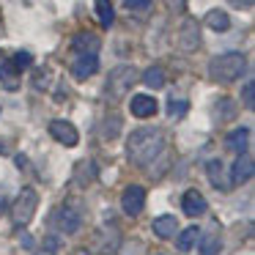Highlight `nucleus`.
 I'll use <instances>...</instances> for the list:
<instances>
[{
	"instance_id": "1",
	"label": "nucleus",
	"mask_w": 255,
	"mask_h": 255,
	"mask_svg": "<svg viewBox=\"0 0 255 255\" xmlns=\"http://www.w3.org/2000/svg\"><path fill=\"white\" fill-rule=\"evenodd\" d=\"M162 148H165L162 132L154 129V127H145V129L132 132V137H129V143H127V156L137 167H148L151 162L162 154Z\"/></svg>"
},
{
	"instance_id": "2",
	"label": "nucleus",
	"mask_w": 255,
	"mask_h": 255,
	"mask_svg": "<svg viewBox=\"0 0 255 255\" xmlns=\"http://www.w3.org/2000/svg\"><path fill=\"white\" fill-rule=\"evenodd\" d=\"M247 69V58L242 52H225V55H217L211 58L209 63V77L214 83H233L239 80Z\"/></svg>"
},
{
	"instance_id": "3",
	"label": "nucleus",
	"mask_w": 255,
	"mask_h": 255,
	"mask_svg": "<svg viewBox=\"0 0 255 255\" xmlns=\"http://www.w3.org/2000/svg\"><path fill=\"white\" fill-rule=\"evenodd\" d=\"M36 206H39V195H36V189H22V192L17 195V200H14V206H11L14 225H28V222L33 220Z\"/></svg>"
},
{
	"instance_id": "4",
	"label": "nucleus",
	"mask_w": 255,
	"mask_h": 255,
	"mask_svg": "<svg viewBox=\"0 0 255 255\" xmlns=\"http://www.w3.org/2000/svg\"><path fill=\"white\" fill-rule=\"evenodd\" d=\"M137 83V72L132 66H118L110 72V80H107V94L113 99H121L124 94H129V88Z\"/></svg>"
},
{
	"instance_id": "5",
	"label": "nucleus",
	"mask_w": 255,
	"mask_h": 255,
	"mask_svg": "<svg viewBox=\"0 0 255 255\" xmlns=\"http://www.w3.org/2000/svg\"><path fill=\"white\" fill-rule=\"evenodd\" d=\"M83 206H80V200H72V203H63L61 209H58L55 214V222L58 228H61L63 233H77L80 225H83Z\"/></svg>"
},
{
	"instance_id": "6",
	"label": "nucleus",
	"mask_w": 255,
	"mask_h": 255,
	"mask_svg": "<svg viewBox=\"0 0 255 255\" xmlns=\"http://www.w3.org/2000/svg\"><path fill=\"white\" fill-rule=\"evenodd\" d=\"M143 206H145V189H143V187L132 184V187L124 189V195H121V209H124V214L137 217L140 211H143Z\"/></svg>"
},
{
	"instance_id": "7",
	"label": "nucleus",
	"mask_w": 255,
	"mask_h": 255,
	"mask_svg": "<svg viewBox=\"0 0 255 255\" xmlns=\"http://www.w3.org/2000/svg\"><path fill=\"white\" fill-rule=\"evenodd\" d=\"M178 47L184 52H195L200 44V33H198V22L195 19H184V25L178 28V36H176Z\"/></svg>"
},
{
	"instance_id": "8",
	"label": "nucleus",
	"mask_w": 255,
	"mask_h": 255,
	"mask_svg": "<svg viewBox=\"0 0 255 255\" xmlns=\"http://www.w3.org/2000/svg\"><path fill=\"white\" fill-rule=\"evenodd\" d=\"M96 69H99V58H96V52H80L77 61L72 63V74L77 80H88L91 74H96Z\"/></svg>"
},
{
	"instance_id": "9",
	"label": "nucleus",
	"mask_w": 255,
	"mask_h": 255,
	"mask_svg": "<svg viewBox=\"0 0 255 255\" xmlns=\"http://www.w3.org/2000/svg\"><path fill=\"white\" fill-rule=\"evenodd\" d=\"M181 209L187 217H200L209 211V203H206V198L198 192V189H189V192H184L181 198Z\"/></svg>"
},
{
	"instance_id": "10",
	"label": "nucleus",
	"mask_w": 255,
	"mask_h": 255,
	"mask_svg": "<svg viewBox=\"0 0 255 255\" xmlns=\"http://www.w3.org/2000/svg\"><path fill=\"white\" fill-rule=\"evenodd\" d=\"M50 134L58 140V143H63V145H77V140H80V134H77V129L72 127L69 121H52L50 124Z\"/></svg>"
},
{
	"instance_id": "11",
	"label": "nucleus",
	"mask_w": 255,
	"mask_h": 255,
	"mask_svg": "<svg viewBox=\"0 0 255 255\" xmlns=\"http://www.w3.org/2000/svg\"><path fill=\"white\" fill-rule=\"evenodd\" d=\"M129 110H132L134 118H151V116H156V102L148 94H137L129 102Z\"/></svg>"
},
{
	"instance_id": "12",
	"label": "nucleus",
	"mask_w": 255,
	"mask_h": 255,
	"mask_svg": "<svg viewBox=\"0 0 255 255\" xmlns=\"http://www.w3.org/2000/svg\"><path fill=\"white\" fill-rule=\"evenodd\" d=\"M253 167H255V162L250 159L247 154H239V159L233 162V167H231V184L250 181V178H253Z\"/></svg>"
},
{
	"instance_id": "13",
	"label": "nucleus",
	"mask_w": 255,
	"mask_h": 255,
	"mask_svg": "<svg viewBox=\"0 0 255 255\" xmlns=\"http://www.w3.org/2000/svg\"><path fill=\"white\" fill-rule=\"evenodd\" d=\"M17 66H14V61L6 55V52H0V80H3V85L6 88H17Z\"/></svg>"
},
{
	"instance_id": "14",
	"label": "nucleus",
	"mask_w": 255,
	"mask_h": 255,
	"mask_svg": "<svg viewBox=\"0 0 255 255\" xmlns=\"http://www.w3.org/2000/svg\"><path fill=\"white\" fill-rule=\"evenodd\" d=\"M154 233L159 239H173L178 233V220L173 214H165V217H156L154 220Z\"/></svg>"
},
{
	"instance_id": "15",
	"label": "nucleus",
	"mask_w": 255,
	"mask_h": 255,
	"mask_svg": "<svg viewBox=\"0 0 255 255\" xmlns=\"http://www.w3.org/2000/svg\"><path fill=\"white\" fill-rule=\"evenodd\" d=\"M206 170H209V178H211V184H214L217 189L228 192V189L233 187V184H231V178H225V170H222V162H220V159H211Z\"/></svg>"
},
{
	"instance_id": "16",
	"label": "nucleus",
	"mask_w": 255,
	"mask_h": 255,
	"mask_svg": "<svg viewBox=\"0 0 255 255\" xmlns=\"http://www.w3.org/2000/svg\"><path fill=\"white\" fill-rule=\"evenodd\" d=\"M225 145L233 151V154H244L247 151V145H250V129H233L231 134H228V140H225Z\"/></svg>"
},
{
	"instance_id": "17",
	"label": "nucleus",
	"mask_w": 255,
	"mask_h": 255,
	"mask_svg": "<svg viewBox=\"0 0 255 255\" xmlns=\"http://www.w3.org/2000/svg\"><path fill=\"white\" fill-rule=\"evenodd\" d=\"M200 255H220L222 250V239L220 233H206V236H200Z\"/></svg>"
},
{
	"instance_id": "18",
	"label": "nucleus",
	"mask_w": 255,
	"mask_h": 255,
	"mask_svg": "<svg viewBox=\"0 0 255 255\" xmlns=\"http://www.w3.org/2000/svg\"><path fill=\"white\" fill-rule=\"evenodd\" d=\"M206 25H209L211 30H228L231 28V17H228L225 11H220V8H214V11H209L206 14Z\"/></svg>"
},
{
	"instance_id": "19",
	"label": "nucleus",
	"mask_w": 255,
	"mask_h": 255,
	"mask_svg": "<svg viewBox=\"0 0 255 255\" xmlns=\"http://www.w3.org/2000/svg\"><path fill=\"white\" fill-rule=\"evenodd\" d=\"M72 47L77 52H96L99 50V39H96L94 33H80V36H74Z\"/></svg>"
},
{
	"instance_id": "20",
	"label": "nucleus",
	"mask_w": 255,
	"mask_h": 255,
	"mask_svg": "<svg viewBox=\"0 0 255 255\" xmlns=\"http://www.w3.org/2000/svg\"><path fill=\"white\" fill-rule=\"evenodd\" d=\"M198 228H187V231H181L178 233V242H176V247L181 250V253H189V250L195 247V242H198Z\"/></svg>"
},
{
	"instance_id": "21",
	"label": "nucleus",
	"mask_w": 255,
	"mask_h": 255,
	"mask_svg": "<svg viewBox=\"0 0 255 255\" xmlns=\"http://www.w3.org/2000/svg\"><path fill=\"white\" fill-rule=\"evenodd\" d=\"M96 17L105 28H110V22L116 19V11H113V3L110 0H96Z\"/></svg>"
},
{
	"instance_id": "22",
	"label": "nucleus",
	"mask_w": 255,
	"mask_h": 255,
	"mask_svg": "<svg viewBox=\"0 0 255 255\" xmlns=\"http://www.w3.org/2000/svg\"><path fill=\"white\" fill-rule=\"evenodd\" d=\"M143 83L148 85V88H162V85H165V72H162L159 66H151V69H145L143 72Z\"/></svg>"
},
{
	"instance_id": "23",
	"label": "nucleus",
	"mask_w": 255,
	"mask_h": 255,
	"mask_svg": "<svg viewBox=\"0 0 255 255\" xmlns=\"http://www.w3.org/2000/svg\"><path fill=\"white\" fill-rule=\"evenodd\" d=\"M151 3H154V0H127L124 6H127L129 14H145L151 8Z\"/></svg>"
},
{
	"instance_id": "24",
	"label": "nucleus",
	"mask_w": 255,
	"mask_h": 255,
	"mask_svg": "<svg viewBox=\"0 0 255 255\" xmlns=\"http://www.w3.org/2000/svg\"><path fill=\"white\" fill-rule=\"evenodd\" d=\"M11 61H14V66H17V72H22V69H28L30 63H33V58H30L28 52H17Z\"/></svg>"
},
{
	"instance_id": "25",
	"label": "nucleus",
	"mask_w": 255,
	"mask_h": 255,
	"mask_svg": "<svg viewBox=\"0 0 255 255\" xmlns=\"http://www.w3.org/2000/svg\"><path fill=\"white\" fill-rule=\"evenodd\" d=\"M167 113H170V116H184V113H187V102L170 99V105H167Z\"/></svg>"
},
{
	"instance_id": "26",
	"label": "nucleus",
	"mask_w": 255,
	"mask_h": 255,
	"mask_svg": "<svg viewBox=\"0 0 255 255\" xmlns=\"http://www.w3.org/2000/svg\"><path fill=\"white\" fill-rule=\"evenodd\" d=\"M253 94H255V83L250 80V83L244 85V107H247V110H253V107H255V102H253Z\"/></svg>"
},
{
	"instance_id": "27",
	"label": "nucleus",
	"mask_w": 255,
	"mask_h": 255,
	"mask_svg": "<svg viewBox=\"0 0 255 255\" xmlns=\"http://www.w3.org/2000/svg\"><path fill=\"white\" fill-rule=\"evenodd\" d=\"M165 6H167V11L181 14V11H184V6H187V0H165Z\"/></svg>"
},
{
	"instance_id": "28",
	"label": "nucleus",
	"mask_w": 255,
	"mask_h": 255,
	"mask_svg": "<svg viewBox=\"0 0 255 255\" xmlns=\"http://www.w3.org/2000/svg\"><path fill=\"white\" fill-rule=\"evenodd\" d=\"M228 3H233V6H239V8H250V6H253V0H228Z\"/></svg>"
},
{
	"instance_id": "29",
	"label": "nucleus",
	"mask_w": 255,
	"mask_h": 255,
	"mask_svg": "<svg viewBox=\"0 0 255 255\" xmlns=\"http://www.w3.org/2000/svg\"><path fill=\"white\" fill-rule=\"evenodd\" d=\"M3 209H6V198H3V192H0V214H3Z\"/></svg>"
},
{
	"instance_id": "30",
	"label": "nucleus",
	"mask_w": 255,
	"mask_h": 255,
	"mask_svg": "<svg viewBox=\"0 0 255 255\" xmlns=\"http://www.w3.org/2000/svg\"><path fill=\"white\" fill-rule=\"evenodd\" d=\"M41 255H52V253H41Z\"/></svg>"
}]
</instances>
